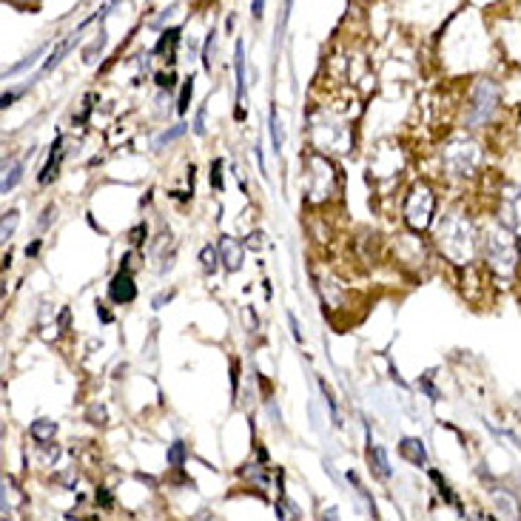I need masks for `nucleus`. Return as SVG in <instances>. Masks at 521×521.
<instances>
[{"mask_svg": "<svg viewBox=\"0 0 521 521\" xmlns=\"http://www.w3.org/2000/svg\"><path fill=\"white\" fill-rule=\"evenodd\" d=\"M211 54H214V32L208 35V40H205V46H202V68H205V71H211Z\"/></svg>", "mask_w": 521, "mask_h": 521, "instance_id": "nucleus-24", "label": "nucleus"}, {"mask_svg": "<svg viewBox=\"0 0 521 521\" xmlns=\"http://www.w3.org/2000/svg\"><path fill=\"white\" fill-rule=\"evenodd\" d=\"M191 94H194V80L188 78V80H183V89H180V97H177V111H180V114H185V111H188V106H191Z\"/></svg>", "mask_w": 521, "mask_h": 521, "instance_id": "nucleus-19", "label": "nucleus"}, {"mask_svg": "<svg viewBox=\"0 0 521 521\" xmlns=\"http://www.w3.org/2000/svg\"><path fill=\"white\" fill-rule=\"evenodd\" d=\"M399 453H402L413 467H424V465H427V450H424V441H422V439L405 436V439L399 441Z\"/></svg>", "mask_w": 521, "mask_h": 521, "instance_id": "nucleus-7", "label": "nucleus"}, {"mask_svg": "<svg viewBox=\"0 0 521 521\" xmlns=\"http://www.w3.org/2000/svg\"><path fill=\"white\" fill-rule=\"evenodd\" d=\"M171 300H174V290H166V293H160L157 300H154V308H163V305L171 302Z\"/></svg>", "mask_w": 521, "mask_h": 521, "instance_id": "nucleus-36", "label": "nucleus"}, {"mask_svg": "<svg viewBox=\"0 0 521 521\" xmlns=\"http://www.w3.org/2000/svg\"><path fill=\"white\" fill-rule=\"evenodd\" d=\"M97 319H100L103 325H111V322H114V317H111V314L106 311V305H100V302H97Z\"/></svg>", "mask_w": 521, "mask_h": 521, "instance_id": "nucleus-35", "label": "nucleus"}, {"mask_svg": "<svg viewBox=\"0 0 521 521\" xmlns=\"http://www.w3.org/2000/svg\"><path fill=\"white\" fill-rule=\"evenodd\" d=\"M18 219H20V211H18V208H12V211L4 214V228H0V240H4V243L12 240V234H15V228H18Z\"/></svg>", "mask_w": 521, "mask_h": 521, "instance_id": "nucleus-14", "label": "nucleus"}, {"mask_svg": "<svg viewBox=\"0 0 521 521\" xmlns=\"http://www.w3.org/2000/svg\"><path fill=\"white\" fill-rule=\"evenodd\" d=\"M103 46H106V32H100V37L92 43V49H86V60L92 63V60H94V51H97V49H103Z\"/></svg>", "mask_w": 521, "mask_h": 521, "instance_id": "nucleus-29", "label": "nucleus"}, {"mask_svg": "<svg viewBox=\"0 0 521 521\" xmlns=\"http://www.w3.org/2000/svg\"><path fill=\"white\" fill-rule=\"evenodd\" d=\"M257 163H259V174H265V157H262V145H257Z\"/></svg>", "mask_w": 521, "mask_h": 521, "instance_id": "nucleus-39", "label": "nucleus"}, {"mask_svg": "<svg viewBox=\"0 0 521 521\" xmlns=\"http://www.w3.org/2000/svg\"><path fill=\"white\" fill-rule=\"evenodd\" d=\"M37 251H40V240H35L32 245H26V257L32 259V257H37Z\"/></svg>", "mask_w": 521, "mask_h": 521, "instance_id": "nucleus-38", "label": "nucleus"}, {"mask_svg": "<svg viewBox=\"0 0 521 521\" xmlns=\"http://www.w3.org/2000/svg\"><path fill=\"white\" fill-rule=\"evenodd\" d=\"M180 26H171V29H166L163 32V37H160V43L154 46V54H160V51H166V49H174L177 43H180Z\"/></svg>", "mask_w": 521, "mask_h": 521, "instance_id": "nucleus-17", "label": "nucleus"}, {"mask_svg": "<svg viewBox=\"0 0 521 521\" xmlns=\"http://www.w3.org/2000/svg\"><path fill=\"white\" fill-rule=\"evenodd\" d=\"M430 479L436 482V487H439V496H441L444 501H448V504H456V507H459V498L453 496V490H450V484H448V482H444V476H441L439 470H430Z\"/></svg>", "mask_w": 521, "mask_h": 521, "instance_id": "nucleus-16", "label": "nucleus"}, {"mask_svg": "<svg viewBox=\"0 0 521 521\" xmlns=\"http://www.w3.org/2000/svg\"><path fill=\"white\" fill-rule=\"evenodd\" d=\"M166 459H168V467H171V470H183V467H185V462H188V448H185V441H174V444H168Z\"/></svg>", "mask_w": 521, "mask_h": 521, "instance_id": "nucleus-12", "label": "nucleus"}, {"mask_svg": "<svg viewBox=\"0 0 521 521\" xmlns=\"http://www.w3.org/2000/svg\"><path fill=\"white\" fill-rule=\"evenodd\" d=\"M29 433H32V439L37 441V444H46L57 436V422H51V419H37V422H32V427H29Z\"/></svg>", "mask_w": 521, "mask_h": 521, "instance_id": "nucleus-11", "label": "nucleus"}, {"mask_svg": "<svg viewBox=\"0 0 521 521\" xmlns=\"http://www.w3.org/2000/svg\"><path fill=\"white\" fill-rule=\"evenodd\" d=\"M205 114H208V106H200V111L194 117V134L197 137H205Z\"/></svg>", "mask_w": 521, "mask_h": 521, "instance_id": "nucleus-25", "label": "nucleus"}, {"mask_svg": "<svg viewBox=\"0 0 521 521\" xmlns=\"http://www.w3.org/2000/svg\"><path fill=\"white\" fill-rule=\"evenodd\" d=\"M94 498H97V504H100L103 510H111V507H114V496L109 493V487H97Z\"/></svg>", "mask_w": 521, "mask_h": 521, "instance_id": "nucleus-23", "label": "nucleus"}, {"mask_svg": "<svg viewBox=\"0 0 521 521\" xmlns=\"http://www.w3.org/2000/svg\"><path fill=\"white\" fill-rule=\"evenodd\" d=\"M484 254L496 271H513V265H515V248H513V237L507 231H490L487 243H484Z\"/></svg>", "mask_w": 521, "mask_h": 521, "instance_id": "nucleus-3", "label": "nucleus"}, {"mask_svg": "<svg viewBox=\"0 0 521 521\" xmlns=\"http://www.w3.org/2000/svg\"><path fill=\"white\" fill-rule=\"evenodd\" d=\"M243 254H245V248L237 240L219 237V257H222V265H226L228 271H237L243 265Z\"/></svg>", "mask_w": 521, "mask_h": 521, "instance_id": "nucleus-8", "label": "nucleus"}, {"mask_svg": "<svg viewBox=\"0 0 521 521\" xmlns=\"http://www.w3.org/2000/svg\"><path fill=\"white\" fill-rule=\"evenodd\" d=\"M200 262H202V271H205V274H214V271H216V265L222 262L219 248H214V243H208V245L200 251Z\"/></svg>", "mask_w": 521, "mask_h": 521, "instance_id": "nucleus-13", "label": "nucleus"}, {"mask_svg": "<svg viewBox=\"0 0 521 521\" xmlns=\"http://www.w3.org/2000/svg\"><path fill=\"white\" fill-rule=\"evenodd\" d=\"M43 51H46V46H40V49H35V51H32V54H29L26 60H20V63H15V66H12L9 71H6V78H12V74H18V71H23V68H29V66H32V63H35V60H37V57L43 54Z\"/></svg>", "mask_w": 521, "mask_h": 521, "instance_id": "nucleus-21", "label": "nucleus"}, {"mask_svg": "<svg viewBox=\"0 0 521 521\" xmlns=\"http://www.w3.org/2000/svg\"><path fill=\"white\" fill-rule=\"evenodd\" d=\"M237 388H240V364H231V393L237 399Z\"/></svg>", "mask_w": 521, "mask_h": 521, "instance_id": "nucleus-33", "label": "nucleus"}, {"mask_svg": "<svg viewBox=\"0 0 521 521\" xmlns=\"http://www.w3.org/2000/svg\"><path fill=\"white\" fill-rule=\"evenodd\" d=\"M89 419H94V422H92V424H106V410H103V407H97V405H94V407H92V410H89Z\"/></svg>", "mask_w": 521, "mask_h": 521, "instance_id": "nucleus-30", "label": "nucleus"}, {"mask_svg": "<svg viewBox=\"0 0 521 521\" xmlns=\"http://www.w3.org/2000/svg\"><path fill=\"white\" fill-rule=\"evenodd\" d=\"M80 32H83V29H74V32H71L66 40H60V43L51 49V54H49V57H46V63H43V71H51L54 66H60V60H63V57H66V54H68L74 46H78V37H80Z\"/></svg>", "mask_w": 521, "mask_h": 521, "instance_id": "nucleus-9", "label": "nucleus"}, {"mask_svg": "<svg viewBox=\"0 0 521 521\" xmlns=\"http://www.w3.org/2000/svg\"><path fill=\"white\" fill-rule=\"evenodd\" d=\"M154 80H157V86H160V89H174V86H177V74H174V71H168V74H166V71H160Z\"/></svg>", "mask_w": 521, "mask_h": 521, "instance_id": "nucleus-26", "label": "nucleus"}, {"mask_svg": "<svg viewBox=\"0 0 521 521\" xmlns=\"http://www.w3.org/2000/svg\"><path fill=\"white\" fill-rule=\"evenodd\" d=\"M245 43L237 40V49H234V103H237V117L243 120L245 117V109H243V100H245Z\"/></svg>", "mask_w": 521, "mask_h": 521, "instance_id": "nucleus-5", "label": "nucleus"}, {"mask_svg": "<svg viewBox=\"0 0 521 521\" xmlns=\"http://www.w3.org/2000/svg\"><path fill=\"white\" fill-rule=\"evenodd\" d=\"M188 131V125L185 123H177V125H171V128H166L157 140H154V148H163V145H168V142H174V140H180L183 134Z\"/></svg>", "mask_w": 521, "mask_h": 521, "instance_id": "nucleus-15", "label": "nucleus"}, {"mask_svg": "<svg viewBox=\"0 0 521 521\" xmlns=\"http://www.w3.org/2000/svg\"><path fill=\"white\" fill-rule=\"evenodd\" d=\"M20 177H23V163H15L12 168L6 166V177H4V185H0V191H4V194H9V191H12V188L20 183Z\"/></svg>", "mask_w": 521, "mask_h": 521, "instance_id": "nucleus-18", "label": "nucleus"}, {"mask_svg": "<svg viewBox=\"0 0 521 521\" xmlns=\"http://www.w3.org/2000/svg\"><path fill=\"white\" fill-rule=\"evenodd\" d=\"M222 166H226V163H222L219 157L211 163V185H214L216 191H222V188H226V183H222Z\"/></svg>", "mask_w": 521, "mask_h": 521, "instance_id": "nucleus-22", "label": "nucleus"}, {"mask_svg": "<svg viewBox=\"0 0 521 521\" xmlns=\"http://www.w3.org/2000/svg\"><path fill=\"white\" fill-rule=\"evenodd\" d=\"M367 459H370V470H374L379 479H391L393 476V467H391V459H388L385 448H379V444H370V448H367Z\"/></svg>", "mask_w": 521, "mask_h": 521, "instance_id": "nucleus-10", "label": "nucleus"}, {"mask_svg": "<svg viewBox=\"0 0 521 521\" xmlns=\"http://www.w3.org/2000/svg\"><path fill=\"white\" fill-rule=\"evenodd\" d=\"M257 459H259V462H268V450H265V448H257Z\"/></svg>", "mask_w": 521, "mask_h": 521, "instance_id": "nucleus-41", "label": "nucleus"}, {"mask_svg": "<svg viewBox=\"0 0 521 521\" xmlns=\"http://www.w3.org/2000/svg\"><path fill=\"white\" fill-rule=\"evenodd\" d=\"M419 388H422V391H424V393H427V396H430L433 402H439V399H441V393H439V391L433 388V382H430V376H422V379H419Z\"/></svg>", "mask_w": 521, "mask_h": 521, "instance_id": "nucleus-27", "label": "nucleus"}, {"mask_svg": "<svg viewBox=\"0 0 521 521\" xmlns=\"http://www.w3.org/2000/svg\"><path fill=\"white\" fill-rule=\"evenodd\" d=\"M262 12H265V0H251V15H254V20H262Z\"/></svg>", "mask_w": 521, "mask_h": 521, "instance_id": "nucleus-32", "label": "nucleus"}, {"mask_svg": "<svg viewBox=\"0 0 521 521\" xmlns=\"http://www.w3.org/2000/svg\"><path fill=\"white\" fill-rule=\"evenodd\" d=\"M60 331H68V308L60 311Z\"/></svg>", "mask_w": 521, "mask_h": 521, "instance_id": "nucleus-40", "label": "nucleus"}, {"mask_svg": "<svg viewBox=\"0 0 521 521\" xmlns=\"http://www.w3.org/2000/svg\"><path fill=\"white\" fill-rule=\"evenodd\" d=\"M54 214H57V211H54V208L49 205V208L43 211V219H40V228H46V226H49V222H51V216H54Z\"/></svg>", "mask_w": 521, "mask_h": 521, "instance_id": "nucleus-37", "label": "nucleus"}, {"mask_svg": "<svg viewBox=\"0 0 521 521\" xmlns=\"http://www.w3.org/2000/svg\"><path fill=\"white\" fill-rule=\"evenodd\" d=\"M111 4H117V0H111Z\"/></svg>", "mask_w": 521, "mask_h": 521, "instance_id": "nucleus-42", "label": "nucleus"}, {"mask_svg": "<svg viewBox=\"0 0 521 521\" xmlns=\"http://www.w3.org/2000/svg\"><path fill=\"white\" fill-rule=\"evenodd\" d=\"M433 208H436V197L427 185H416L410 194H407V202H405V219L407 226L416 228V231H424L433 219Z\"/></svg>", "mask_w": 521, "mask_h": 521, "instance_id": "nucleus-2", "label": "nucleus"}, {"mask_svg": "<svg viewBox=\"0 0 521 521\" xmlns=\"http://www.w3.org/2000/svg\"><path fill=\"white\" fill-rule=\"evenodd\" d=\"M20 94H23V89H15V92H6V94H4V103H0V106H4V109H9V106H12V103H15L18 97H20Z\"/></svg>", "mask_w": 521, "mask_h": 521, "instance_id": "nucleus-34", "label": "nucleus"}, {"mask_svg": "<svg viewBox=\"0 0 521 521\" xmlns=\"http://www.w3.org/2000/svg\"><path fill=\"white\" fill-rule=\"evenodd\" d=\"M131 243H134V245H142V243H145V226H142V222L131 231Z\"/></svg>", "mask_w": 521, "mask_h": 521, "instance_id": "nucleus-31", "label": "nucleus"}, {"mask_svg": "<svg viewBox=\"0 0 521 521\" xmlns=\"http://www.w3.org/2000/svg\"><path fill=\"white\" fill-rule=\"evenodd\" d=\"M60 163H63V134L51 142V152H49V160H46V166H43V171L37 174V183L40 185H49L54 177H57V171H60Z\"/></svg>", "mask_w": 521, "mask_h": 521, "instance_id": "nucleus-6", "label": "nucleus"}, {"mask_svg": "<svg viewBox=\"0 0 521 521\" xmlns=\"http://www.w3.org/2000/svg\"><path fill=\"white\" fill-rule=\"evenodd\" d=\"M498 97H501L498 86L493 80L482 78L476 83V89H473V103H470V111H467V125H473V128L487 125L493 120L496 109H498Z\"/></svg>", "mask_w": 521, "mask_h": 521, "instance_id": "nucleus-1", "label": "nucleus"}, {"mask_svg": "<svg viewBox=\"0 0 521 521\" xmlns=\"http://www.w3.org/2000/svg\"><path fill=\"white\" fill-rule=\"evenodd\" d=\"M271 142H274V152L282 154V131H279V117H276V109H271Z\"/></svg>", "mask_w": 521, "mask_h": 521, "instance_id": "nucleus-20", "label": "nucleus"}, {"mask_svg": "<svg viewBox=\"0 0 521 521\" xmlns=\"http://www.w3.org/2000/svg\"><path fill=\"white\" fill-rule=\"evenodd\" d=\"M288 325H290V336H293V342H300V345H302V328H300V322H296L293 311H288Z\"/></svg>", "mask_w": 521, "mask_h": 521, "instance_id": "nucleus-28", "label": "nucleus"}, {"mask_svg": "<svg viewBox=\"0 0 521 521\" xmlns=\"http://www.w3.org/2000/svg\"><path fill=\"white\" fill-rule=\"evenodd\" d=\"M109 300H111L114 305H131V302L137 300V285H134L131 271L120 268V271L114 274V279L109 282Z\"/></svg>", "mask_w": 521, "mask_h": 521, "instance_id": "nucleus-4", "label": "nucleus"}]
</instances>
